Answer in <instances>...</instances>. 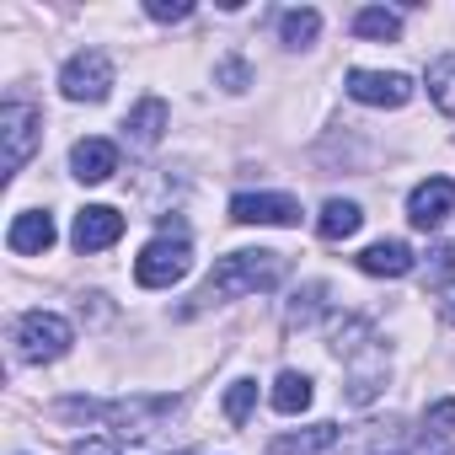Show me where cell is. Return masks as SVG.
Segmentation results:
<instances>
[{"mask_svg": "<svg viewBox=\"0 0 455 455\" xmlns=\"http://www.w3.org/2000/svg\"><path fill=\"white\" fill-rule=\"evenodd\" d=\"M290 274L284 252H268V247H247V252H231V258H220L214 274L204 279V290L193 295L188 311H209V306H225V300H242V295H268L279 290Z\"/></svg>", "mask_w": 455, "mask_h": 455, "instance_id": "cell-1", "label": "cell"}, {"mask_svg": "<svg viewBox=\"0 0 455 455\" xmlns=\"http://www.w3.org/2000/svg\"><path fill=\"white\" fill-rule=\"evenodd\" d=\"M177 396H124V402H86V396H65L54 412L60 418H92V423H113L124 439H150L161 434L166 418H177Z\"/></svg>", "mask_w": 455, "mask_h": 455, "instance_id": "cell-2", "label": "cell"}, {"mask_svg": "<svg viewBox=\"0 0 455 455\" xmlns=\"http://www.w3.org/2000/svg\"><path fill=\"white\" fill-rule=\"evenodd\" d=\"M12 343H17V359L22 364H54V359L70 354L76 327L60 311H22L17 327H12Z\"/></svg>", "mask_w": 455, "mask_h": 455, "instance_id": "cell-3", "label": "cell"}, {"mask_svg": "<svg viewBox=\"0 0 455 455\" xmlns=\"http://www.w3.org/2000/svg\"><path fill=\"white\" fill-rule=\"evenodd\" d=\"M188 268H193V247H188L182 236H156V242L134 258V279H140L145 290H172V284L188 279Z\"/></svg>", "mask_w": 455, "mask_h": 455, "instance_id": "cell-4", "label": "cell"}, {"mask_svg": "<svg viewBox=\"0 0 455 455\" xmlns=\"http://www.w3.org/2000/svg\"><path fill=\"white\" fill-rule=\"evenodd\" d=\"M44 140V113L33 102H6L0 108V145H6V177H17Z\"/></svg>", "mask_w": 455, "mask_h": 455, "instance_id": "cell-5", "label": "cell"}, {"mask_svg": "<svg viewBox=\"0 0 455 455\" xmlns=\"http://www.w3.org/2000/svg\"><path fill=\"white\" fill-rule=\"evenodd\" d=\"M60 92H65L70 102H102V97L113 92V60H108L102 49H86V54L65 60V70H60Z\"/></svg>", "mask_w": 455, "mask_h": 455, "instance_id": "cell-6", "label": "cell"}, {"mask_svg": "<svg viewBox=\"0 0 455 455\" xmlns=\"http://www.w3.org/2000/svg\"><path fill=\"white\" fill-rule=\"evenodd\" d=\"M343 364H348V386H343V396H348L354 407H370V402L386 391V375H391V359H386L380 338L364 343V348H354Z\"/></svg>", "mask_w": 455, "mask_h": 455, "instance_id": "cell-7", "label": "cell"}, {"mask_svg": "<svg viewBox=\"0 0 455 455\" xmlns=\"http://www.w3.org/2000/svg\"><path fill=\"white\" fill-rule=\"evenodd\" d=\"M348 97L364 108H407L412 102V81L402 70H348Z\"/></svg>", "mask_w": 455, "mask_h": 455, "instance_id": "cell-8", "label": "cell"}, {"mask_svg": "<svg viewBox=\"0 0 455 455\" xmlns=\"http://www.w3.org/2000/svg\"><path fill=\"white\" fill-rule=\"evenodd\" d=\"M231 220L236 225H300V204L290 193H236Z\"/></svg>", "mask_w": 455, "mask_h": 455, "instance_id": "cell-9", "label": "cell"}, {"mask_svg": "<svg viewBox=\"0 0 455 455\" xmlns=\"http://www.w3.org/2000/svg\"><path fill=\"white\" fill-rule=\"evenodd\" d=\"M455 214V182L450 177H428L407 193V220L418 225V231H434V225H444Z\"/></svg>", "mask_w": 455, "mask_h": 455, "instance_id": "cell-10", "label": "cell"}, {"mask_svg": "<svg viewBox=\"0 0 455 455\" xmlns=\"http://www.w3.org/2000/svg\"><path fill=\"white\" fill-rule=\"evenodd\" d=\"M118 236H124V214L108 209V204H86V209L76 214V225H70V242H76L81 252H108Z\"/></svg>", "mask_w": 455, "mask_h": 455, "instance_id": "cell-11", "label": "cell"}, {"mask_svg": "<svg viewBox=\"0 0 455 455\" xmlns=\"http://www.w3.org/2000/svg\"><path fill=\"white\" fill-rule=\"evenodd\" d=\"M54 214L49 209H22L17 220H12V231H6V247L12 252H22V258H33V252H49L54 247Z\"/></svg>", "mask_w": 455, "mask_h": 455, "instance_id": "cell-12", "label": "cell"}, {"mask_svg": "<svg viewBox=\"0 0 455 455\" xmlns=\"http://www.w3.org/2000/svg\"><path fill=\"white\" fill-rule=\"evenodd\" d=\"M118 172V145L113 140H81L70 150V177L76 182H108Z\"/></svg>", "mask_w": 455, "mask_h": 455, "instance_id": "cell-13", "label": "cell"}, {"mask_svg": "<svg viewBox=\"0 0 455 455\" xmlns=\"http://www.w3.org/2000/svg\"><path fill=\"white\" fill-rule=\"evenodd\" d=\"M412 247L407 242H370L364 252H359V268L370 274V279H402V274H412Z\"/></svg>", "mask_w": 455, "mask_h": 455, "instance_id": "cell-14", "label": "cell"}, {"mask_svg": "<svg viewBox=\"0 0 455 455\" xmlns=\"http://www.w3.org/2000/svg\"><path fill=\"white\" fill-rule=\"evenodd\" d=\"M338 439H343L338 423H311V428H300V434H279V439L268 444V455H332Z\"/></svg>", "mask_w": 455, "mask_h": 455, "instance_id": "cell-15", "label": "cell"}, {"mask_svg": "<svg viewBox=\"0 0 455 455\" xmlns=\"http://www.w3.org/2000/svg\"><path fill=\"white\" fill-rule=\"evenodd\" d=\"M359 225H364V209H359L354 198H327V204H322V214H316L322 242H348Z\"/></svg>", "mask_w": 455, "mask_h": 455, "instance_id": "cell-16", "label": "cell"}, {"mask_svg": "<svg viewBox=\"0 0 455 455\" xmlns=\"http://www.w3.org/2000/svg\"><path fill=\"white\" fill-rule=\"evenodd\" d=\"M166 124H172V113H166V102H161V97H145V102H140V108L124 118L129 140H134V145H145V150H150V145H161Z\"/></svg>", "mask_w": 455, "mask_h": 455, "instance_id": "cell-17", "label": "cell"}, {"mask_svg": "<svg viewBox=\"0 0 455 455\" xmlns=\"http://www.w3.org/2000/svg\"><path fill=\"white\" fill-rule=\"evenodd\" d=\"M311 396H316V391H311V375H300V370H284V375L274 380V396H268V402H274V412H284V418H300V412L311 407Z\"/></svg>", "mask_w": 455, "mask_h": 455, "instance_id": "cell-18", "label": "cell"}, {"mask_svg": "<svg viewBox=\"0 0 455 455\" xmlns=\"http://www.w3.org/2000/svg\"><path fill=\"white\" fill-rule=\"evenodd\" d=\"M316 33H322V12H311V6L279 17V44H284V49H311Z\"/></svg>", "mask_w": 455, "mask_h": 455, "instance_id": "cell-19", "label": "cell"}, {"mask_svg": "<svg viewBox=\"0 0 455 455\" xmlns=\"http://www.w3.org/2000/svg\"><path fill=\"white\" fill-rule=\"evenodd\" d=\"M428 102L444 113V118H455V54H439L434 65H428Z\"/></svg>", "mask_w": 455, "mask_h": 455, "instance_id": "cell-20", "label": "cell"}, {"mask_svg": "<svg viewBox=\"0 0 455 455\" xmlns=\"http://www.w3.org/2000/svg\"><path fill=\"white\" fill-rule=\"evenodd\" d=\"M354 33L375 38V44H396L402 38V17L386 12V6H364V12H354Z\"/></svg>", "mask_w": 455, "mask_h": 455, "instance_id": "cell-21", "label": "cell"}, {"mask_svg": "<svg viewBox=\"0 0 455 455\" xmlns=\"http://www.w3.org/2000/svg\"><path fill=\"white\" fill-rule=\"evenodd\" d=\"M252 402H258V380H236L231 391H225V418H231V423H247V418H252Z\"/></svg>", "mask_w": 455, "mask_h": 455, "instance_id": "cell-22", "label": "cell"}, {"mask_svg": "<svg viewBox=\"0 0 455 455\" xmlns=\"http://www.w3.org/2000/svg\"><path fill=\"white\" fill-rule=\"evenodd\" d=\"M322 306H327V284H306V290L295 295V306H290V327H306Z\"/></svg>", "mask_w": 455, "mask_h": 455, "instance_id": "cell-23", "label": "cell"}, {"mask_svg": "<svg viewBox=\"0 0 455 455\" xmlns=\"http://www.w3.org/2000/svg\"><path fill=\"white\" fill-rule=\"evenodd\" d=\"M145 17L150 22H188L193 17V0H145Z\"/></svg>", "mask_w": 455, "mask_h": 455, "instance_id": "cell-24", "label": "cell"}, {"mask_svg": "<svg viewBox=\"0 0 455 455\" xmlns=\"http://www.w3.org/2000/svg\"><path fill=\"white\" fill-rule=\"evenodd\" d=\"M214 81H220L225 92H247V86H252V70H247V60H220Z\"/></svg>", "mask_w": 455, "mask_h": 455, "instance_id": "cell-25", "label": "cell"}, {"mask_svg": "<svg viewBox=\"0 0 455 455\" xmlns=\"http://www.w3.org/2000/svg\"><path fill=\"white\" fill-rule=\"evenodd\" d=\"M455 428V396L450 402H434L428 412H423V434H434V439H444Z\"/></svg>", "mask_w": 455, "mask_h": 455, "instance_id": "cell-26", "label": "cell"}, {"mask_svg": "<svg viewBox=\"0 0 455 455\" xmlns=\"http://www.w3.org/2000/svg\"><path fill=\"white\" fill-rule=\"evenodd\" d=\"M76 455H124V450H118V439H102V434H86V439L76 444Z\"/></svg>", "mask_w": 455, "mask_h": 455, "instance_id": "cell-27", "label": "cell"}, {"mask_svg": "<svg viewBox=\"0 0 455 455\" xmlns=\"http://www.w3.org/2000/svg\"><path fill=\"white\" fill-rule=\"evenodd\" d=\"M439 311H444V322H450V327H455V284H450V290H444V300H439Z\"/></svg>", "mask_w": 455, "mask_h": 455, "instance_id": "cell-28", "label": "cell"}, {"mask_svg": "<svg viewBox=\"0 0 455 455\" xmlns=\"http://www.w3.org/2000/svg\"><path fill=\"white\" fill-rule=\"evenodd\" d=\"M375 455H423V450H402V444H391V450H375Z\"/></svg>", "mask_w": 455, "mask_h": 455, "instance_id": "cell-29", "label": "cell"}]
</instances>
